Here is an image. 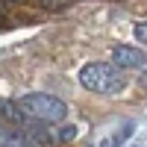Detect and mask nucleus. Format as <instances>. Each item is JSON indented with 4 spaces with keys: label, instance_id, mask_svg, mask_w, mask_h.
Returning <instances> with one entry per match:
<instances>
[{
    "label": "nucleus",
    "instance_id": "f257e3e1",
    "mask_svg": "<svg viewBox=\"0 0 147 147\" xmlns=\"http://www.w3.org/2000/svg\"><path fill=\"white\" fill-rule=\"evenodd\" d=\"M80 82H82V88L97 91V94H118L127 85L124 74H121V68L115 62H91V65H85L80 71Z\"/></svg>",
    "mask_w": 147,
    "mask_h": 147
},
{
    "label": "nucleus",
    "instance_id": "f03ea898",
    "mask_svg": "<svg viewBox=\"0 0 147 147\" xmlns=\"http://www.w3.org/2000/svg\"><path fill=\"white\" fill-rule=\"evenodd\" d=\"M18 106L24 109V115L41 121V124H59V121H65V115H68L65 100H59V97H53V94H44V91L24 94L18 100Z\"/></svg>",
    "mask_w": 147,
    "mask_h": 147
},
{
    "label": "nucleus",
    "instance_id": "7ed1b4c3",
    "mask_svg": "<svg viewBox=\"0 0 147 147\" xmlns=\"http://www.w3.org/2000/svg\"><path fill=\"white\" fill-rule=\"evenodd\" d=\"M112 62L118 68H127V71H141V68H147V53L136 50L129 44H115L112 47Z\"/></svg>",
    "mask_w": 147,
    "mask_h": 147
},
{
    "label": "nucleus",
    "instance_id": "20e7f679",
    "mask_svg": "<svg viewBox=\"0 0 147 147\" xmlns=\"http://www.w3.org/2000/svg\"><path fill=\"white\" fill-rule=\"evenodd\" d=\"M0 147H35V144L27 138V132H15L6 124H0Z\"/></svg>",
    "mask_w": 147,
    "mask_h": 147
},
{
    "label": "nucleus",
    "instance_id": "39448f33",
    "mask_svg": "<svg viewBox=\"0 0 147 147\" xmlns=\"http://www.w3.org/2000/svg\"><path fill=\"white\" fill-rule=\"evenodd\" d=\"M56 138H59V141H71V138H77V127H74V124L56 127Z\"/></svg>",
    "mask_w": 147,
    "mask_h": 147
},
{
    "label": "nucleus",
    "instance_id": "423d86ee",
    "mask_svg": "<svg viewBox=\"0 0 147 147\" xmlns=\"http://www.w3.org/2000/svg\"><path fill=\"white\" fill-rule=\"evenodd\" d=\"M41 3V9H47V12H59V9H68L74 0H38Z\"/></svg>",
    "mask_w": 147,
    "mask_h": 147
},
{
    "label": "nucleus",
    "instance_id": "0eeeda50",
    "mask_svg": "<svg viewBox=\"0 0 147 147\" xmlns=\"http://www.w3.org/2000/svg\"><path fill=\"white\" fill-rule=\"evenodd\" d=\"M132 35H136V41L147 44V21H138L136 27H132Z\"/></svg>",
    "mask_w": 147,
    "mask_h": 147
},
{
    "label": "nucleus",
    "instance_id": "6e6552de",
    "mask_svg": "<svg viewBox=\"0 0 147 147\" xmlns=\"http://www.w3.org/2000/svg\"><path fill=\"white\" fill-rule=\"evenodd\" d=\"M141 85H144V88H147V71H144V77H141Z\"/></svg>",
    "mask_w": 147,
    "mask_h": 147
}]
</instances>
